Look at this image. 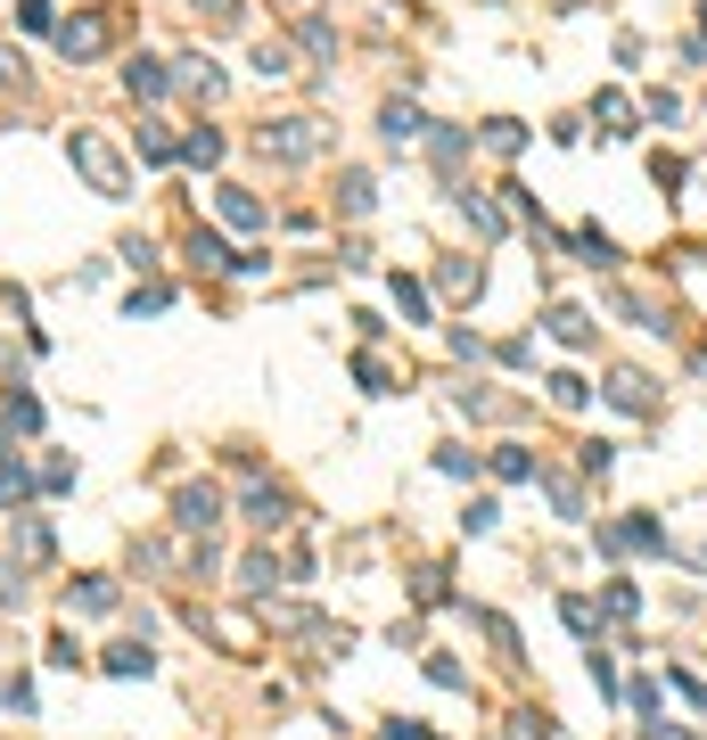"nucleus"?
Here are the masks:
<instances>
[{"label": "nucleus", "mask_w": 707, "mask_h": 740, "mask_svg": "<svg viewBox=\"0 0 707 740\" xmlns=\"http://www.w3.org/2000/svg\"><path fill=\"white\" fill-rule=\"evenodd\" d=\"M67 157H74V174L99 189V198H123L132 189V165L116 157V140L108 132H67Z\"/></svg>", "instance_id": "obj_1"}, {"label": "nucleus", "mask_w": 707, "mask_h": 740, "mask_svg": "<svg viewBox=\"0 0 707 740\" xmlns=\"http://www.w3.org/2000/svg\"><path fill=\"white\" fill-rule=\"evenodd\" d=\"M256 148L272 165H313L321 148H329V124L321 116H280V124H263V132H256Z\"/></svg>", "instance_id": "obj_2"}, {"label": "nucleus", "mask_w": 707, "mask_h": 740, "mask_svg": "<svg viewBox=\"0 0 707 740\" xmlns=\"http://www.w3.org/2000/svg\"><path fill=\"white\" fill-rule=\"evenodd\" d=\"M116 33H123V17H116V9H74L67 26H58V58H74V67H82V58H99Z\"/></svg>", "instance_id": "obj_3"}, {"label": "nucleus", "mask_w": 707, "mask_h": 740, "mask_svg": "<svg viewBox=\"0 0 707 740\" xmlns=\"http://www.w3.org/2000/svg\"><path fill=\"white\" fill-rule=\"evenodd\" d=\"M173 526H181V535H215V526H222V494H215V485H181V494H173Z\"/></svg>", "instance_id": "obj_4"}, {"label": "nucleus", "mask_w": 707, "mask_h": 740, "mask_svg": "<svg viewBox=\"0 0 707 740\" xmlns=\"http://www.w3.org/2000/svg\"><path fill=\"white\" fill-rule=\"evenodd\" d=\"M658 543H667V535H658L650 519H609V526H600V552H617V560H634V552H658Z\"/></svg>", "instance_id": "obj_5"}, {"label": "nucleus", "mask_w": 707, "mask_h": 740, "mask_svg": "<svg viewBox=\"0 0 707 740\" xmlns=\"http://www.w3.org/2000/svg\"><path fill=\"white\" fill-rule=\"evenodd\" d=\"M247 526H263V535L288 526V494H280V485H247Z\"/></svg>", "instance_id": "obj_6"}, {"label": "nucleus", "mask_w": 707, "mask_h": 740, "mask_svg": "<svg viewBox=\"0 0 707 740\" xmlns=\"http://www.w3.org/2000/svg\"><path fill=\"white\" fill-rule=\"evenodd\" d=\"M420 132H428V116L411 108V99H387V108H379V140L404 148V140H420Z\"/></svg>", "instance_id": "obj_7"}, {"label": "nucleus", "mask_w": 707, "mask_h": 740, "mask_svg": "<svg viewBox=\"0 0 707 740\" xmlns=\"http://www.w3.org/2000/svg\"><path fill=\"white\" fill-rule=\"evenodd\" d=\"M123 91H132V99H165V91H173V67H157V58H132V67H123Z\"/></svg>", "instance_id": "obj_8"}, {"label": "nucleus", "mask_w": 707, "mask_h": 740, "mask_svg": "<svg viewBox=\"0 0 707 740\" xmlns=\"http://www.w3.org/2000/svg\"><path fill=\"white\" fill-rule=\"evenodd\" d=\"M215 206H222V223H231V230H256L263 223V198H256V189H239V181H222Z\"/></svg>", "instance_id": "obj_9"}, {"label": "nucleus", "mask_w": 707, "mask_h": 740, "mask_svg": "<svg viewBox=\"0 0 707 740\" xmlns=\"http://www.w3.org/2000/svg\"><path fill=\"white\" fill-rule=\"evenodd\" d=\"M67 609H82V618H108V609H116V576H74Z\"/></svg>", "instance_id": "obj_10"}, {"label": "nucleus", "mask_w": 707, "mask_h": 740, "mask_svg": "<svg viewBox=\"0 0 707 740\" xmlns=\"http://www.w3.org/2000/svg\"><path fill=\"white\" fill-rule=\"evenodd\" d=\"M272 584H280V560H272V552H247V560H239V592H247V601H263Z\"/></svg>", "instance_id": "obj_11"}, {"label": "nucleus", "mask_w": 707, "mask_h": 740, "mask_svg": "<svg viewBox=\"0 0 707 740\" xmlns=\"http://www.w3.org/2000/svg\"><path fill=\"white\" fill-rule=\"evenodd\" d=\"M609 404H617V412H650V378H641V371H617V378H609Z\"/></svg>", "instance_id": "obj_12"}, {"label": "nucleus", "mask_w": 707, "mask_h": 740, "mask_svg": "<svg viewBox=\"0 0 707 740\" xmlns=\"http://www.w3.org/2000/svg\"><path fill=\"white\" fill-rule=\"evenodd\" d=\"M17 494H33V470L9 453V436H0V502H17Z\"/></svg>", "instance_id": "obj_13"}, {"label": "nucleus", "mask_w": 707, "mask_h": 740, "mask_svg": "<svg viewBox=\"0 0 707 740\" xmlns=\"http://www.w3.org/2000/svg\"><path fill=\"white\" fill-rule=\"evenodd\" d=\"M551 337H559V346H593V322L576 305H551Z\"/></svg>", "instance_id": "obj_14"}, {"label": "nucleus", "mask_w": 707, "mask_h": 740, "mask_svg": "<svg viewBox=\"0 0 707 740\" xmlns=\"http://www.w3.org/2000/svg\"><path fill=\"white\" fill-rule=\"evenodd\" d=\"M494 477H502V485H527V477H535V453H527V444H502V453H494Z\"/></svg>", "instance_id": "obj_15"}, {"label": "nucleus", "mask_w": 707, "mask_h": 740, "mask_svg": "<svg viewBox=\"0 0 707 740\" xmlns=\"http://www.w3.org/2000/svg\"><path fill=\"white\" fill-rule=\"evenodd\" d=\"M181 157H190V165H222V132H215V124H198V132L181 140Z\"/></svg>", "instance_id": "obj_16"}, {"label": "nucleus", "mask_w": 707, "mask_h": 740, "mask_svg": "<svg viewBox=\"0 0 707 740\" xmlns=\"http://www.w3.org/2000/svg\"><path fill=\"white\" fill-rule=\"evenodd\" d=\"M99 667H108V674H149L157 659H149V650H140V642H116V650H108V659H99Z\"/></svg>", "instance_id": "obj_17"}, {"label": "nucleus", "mask_w": 707, "mask_h": 740, "mask_svg": "<svg viewBox=\"0 0 707 740\" xmlns=\"http://www.w3.org/2000/svg\"><path fill=\"white\" fill-rule=\"evenodd\" d=\"M395 305H404V322H428V288L411 272H395Z\"/></svg>", "instance_id": "obj_18"}, {"label": "nucleus", "mask_w": 707, "mask_h": 740, "mask_svg": "<svg viewBox=\"0 0 707 740\" xmlns=\"http://www.w3.org/2000/svg\"><path fill=\"white\" fill-rule=\"evenodd\" d=\"M585 395H593V387H585L576 371H551V404H559V412H585Z\"/></svg>", "instance_id": "obj_19"}, {"label": "nucleus", "mask_w": 707, "mask_h": 740, "mask_svg": "<svg viewBox=\"0 0 707 740\" xmlns=\"http://www.w3.org/2000/svg\"><path fill=\"white\" fill-rule=\"evenodd\" d=\"M297 41H305L313 58H338V26H321V17H305V26H297Z\"/></svg>", "instance_id": "obj_20"}, {"label": "nucleus", "mask_w": 707, "mask_h": 740, "mask_svg": "<svg viewBox=\"0 0 707 740\" xmlns=\"http://www.w3.org/2000/svg\"><path fill=\"white\" fill-rule=\"evenodd\" d=\"M17 552H26V560H50V526H41V519H17Z\"/></svg>", "instance_id": "obj_21"}, {"label": "nucleus", "mask_w": 707, "mask_h": 740, "mask_svg": "<svg viewBox=\"0 0 707 740\" xmlns=\"http://www.w3.org/2000/svg\"><path fill=\"white\" fill-rule=\"evenodd\" d=\"M0 428H17V436H33V428H41V404H33V395H9V420H0Z\"/></svg>", "instance_id": "obj_22"}, {"label": "nucleus", "mask_w": 707, "mask_h": 740, "mask_svg": "<svg viewBox=\"0 0 707 740\" xmlns=\"http://www.w3.org/2000/svg\"><path fill=\"white\" fill-rule=\"evenodd\" d=\"M181 82H190V91H206V99H215V91H222V67H215V58H190V67H181Z\"/></svg>", "instance_id": "obj_23"}, {"label": "nucleus", "mask_w": 707, "mask_h": 740, "mask_svg": "<svg viewBox=\"0 0 707 740\" xmlns=\"http://www.w3.org/2000/svg\"><path fill=\"white\" fill-rule=\"evenodd\" d=\"M338 206H346V215H370V174H346L338 181Z\"/></svg>", "instance_id": "obj_24"}, {"label": "nucleus", "mask_w": 707, "mask_h": 740, "mask_svg": "<svg viewBox=\"0 0 707 740\" xmlns=\"http://www.w3.org/2000/svg\"><path fill=\"white\" fill-rule=\"evenodd\" d=\"M140 157L165 165V157H173V132H165V124H140Z\"/></svg>", "instance_id": "obj_25"}, {"label": "nucleus", "mask_w": 707, "mask_h": 740, "mask_svg": "<svg viewBox=\"0 0 707 740\" xmlns=\"http://www.w3.org/2000/svg\"><path fill=\"white\" fill-rule=\"evenodd\" d=\"M576 247H585V264H617V239H609V230H576Z\"/></svg>", "instance_id": "obj_26"}, {"label": "nucleus", "mask_w": 707, "mask_h": 740, "mask_svg": "<svg viewBox=\"0 0 707 740\" xmlns=\"http://www.w3.org/2000/svg\"><path fill=\"white\" fill-rule=\"evenodd\" d=\"M461 215H469L477 230H486V239H494V230H502V206H486V198H461Z\"/></svg>", "instance_id": "obj_27"}, {"label": "nucleus", "mask_w": 707, "mask_h": 740, "mask_svg": "<svg viewBox=\"0 0 707 740\" xmlns=\"http://www.w3.org/2000/svg\"><path fill=\"white\" fill-rule=\"evenodd\" d=\"M436 280H445L452 296H477V264H445V272H436Z\"/></svg>", "instance_id": "obj_28"}, {"label": "nucleus", "mask_w": 707, "mask_h": 740, "mask_svg": "<svg viewBox=\"0 0 707 740\" xmlns=\"http://www.w3.org/2000/svg\"><path fill=\"white\" fill-rule=\"evenodd\" d=\"M551 732H559V724H551V716H535V708H527V716L510 724V740H551Z\"/></svg>", "instance_id": "obj_29"}, {"label": "nucleus", "mask_w": 707, "mask_h": 740, "mask_svg": "<svg viewBox=\"0 0 707 740\" xmlns=\"http://www.w3.org/2000/svg\"><path fill=\"white\" fill-rule=\"evenodd\" d=\"M0 609H26V576H17L9 560H0Z\"/></svg>", "instance_id": "obj_30"}, {"label": "nucleus", "mask_w": 707, "mask_h": 740, "mask_svg": "<svg viewBox=\"0 0 707 740\" xmlns=\"http://www.w3.org/2000/svg\"><path fill=\"white\" fill-rule=\"evenodd\" d=\"M0 708H17V716L33 708V683H26V674H9V683H0Z\"/></svg>", "instance_id": "obj_31"}, {"label": "nucleus", "mask_w": 707, "mask_h": 740, "mask_svg": "<svg viewBox=\"0 0 707 740\" xmlns=\"http://www.w3.org/2000/svg\"><path fill=\"white\" fill-rule=\"evenodd\" d=\"M593 116H600V124H609V132H634V124H626L634 108H626V99H617V91H609V99H600V108H593Z\"/></svg>", "instance_id": "obj_32"}, {"label": "nucleus", "mask_w": 707, "mask_h": 740, "mask_svg": "<svg viewBox=\"0 0 707 740\" xmlns=\"http://www.w3.org/2000/svg\"><path fill=\"white\" fill-rule=\"evenodd\" d=\"M559 618H568L576 633H593V601H585V592H568V601H559Z\"/></svg>", "instance_id": "obj_33"}, {"label": "nucleus", "mask_w": 707, "mask_h": 740, "mask_svg": "<svg viewBox=\"0 0 707 740\" xmlns=\"http://www.w3.org/2000/svg\"><path fill=\"white\" fill-rule=\"evenodd\" d=\"M50 667H82V650H74V633H50V650H41Z\"/></svg>", "instance_id": "obj_34"}, {"label": "nucleus", "mask_w": 707, "mask_h": 740, "mask_svg": "<svg viewBox=\"0 0 707 740\" xmlns=\"http://www.w3.org/2000/svg\"><path fill=\"white\" fill-rule=\"evenodd\" d=\"M428 683H445V691H461L469 674H461V659H428Z\"/></svg>", "instance_id": "obj_35"}, {"label": "nucleus", "mask_w": 707, "mask_h": 740, "mask_svg": "<svg viewBox=\"0 0 707 740\" xmlns=\"http://www.w3.org/2000/svg\"><path fill=\"white\" fill-rule=\"evenodd\" d=\"M198 17L206 26H239V0H198Z\"/></svg>", "instance_id": "obj_36"}, {"label": "nucleus", "mask_w": 707, "mask_h": 740, "mask_svg": "<svg viewBox=\"0 0 707 740\" xmlns=\"http://www.w3.org/2000/svg\"><path fill=\"white\" fill-rule=\"evenodd\" d=\"M641 732H650V740H691L683 724H667V716H641Z\"/></svg>", "instance_id": "obj_37"}, {"label": "nucleus", "mask_w": 707, "mask_h": 740, "mask_svg": "<svg viewBox=\"0 0 707 740\" xmlns=\"http://www.w3.org/2000/svg\"><path fill=\"white\" fill-rule=\"evenodd\" d=\"M9 82H17V50H0V91H9Z\"/></svg>", "instance_id": "obj_38"}]
</instances>
